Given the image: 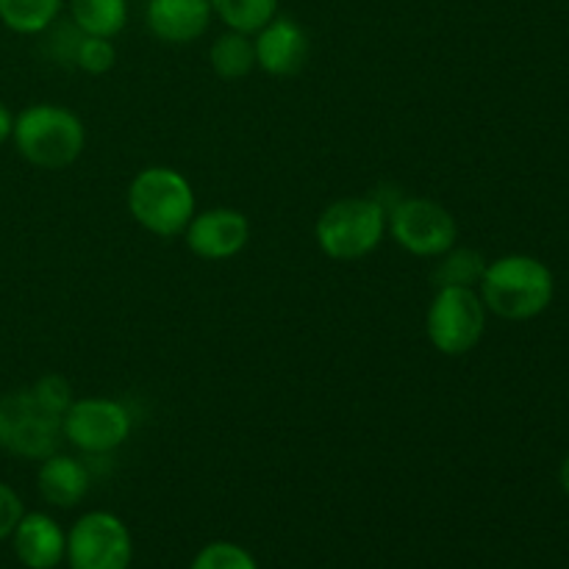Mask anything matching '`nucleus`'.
<instances>
[{
  "mask_svg": "<svg viewBox=\"0 0 569 569\" xmlns=\"http://www.w3.org/2000/svg\"><path fill=\"white\" fill-rule=\"evenodd\" d=\"M481 300L503 320H531L553 300V272L533 256H503L487 264Z\"/></svg>",
  "mask_w": 569,
  "mask_h": 569,
  "instance_id": "1",
  "label": "nucleus"
},
{
  "mask_svg": "<svg viewBox=\"0 0 569 569\" xmlns=\"http://www.w3.org/2000/svg\"><path fill=\"white\" fill-rule=\"evenodd\" d=\"M11 137L22 159L42 170L70 167L87 144L83 122L72 111L50 103L28 106L26 111H20Z\"/></svg>",
  "mask_w": 569,
  "mask_h": 569,
  "instance_id": "2",
  "label": "nucleus"
},
{
  "mask_svg": "<svg viewBox=\"0 0 569 569\" xmlns=\"http://www.w3.org/2000/svg\"><path fill=\"white\" fill-rule=\"evenodd\" d=\"M128 209L144 231L176 237L194 217V192L181 172L170 167H148L128 189Z\"/></svg>",
  "mask_w": 569,
  "mask_h": 569,
  "instance_id": "3",
  "label": "nucleus"
},
{
  "mask_svg": "<svg viewBox=\"0 0 569 569\" xmlns=\"http://www.w3.org/2000/svg\"><path fill=\"white\" fill-rule=\"evenodd\" d=\"M387 209L378 198H345L317 220V244L333 261H356L381 244Z\"/></svg>",
  "mask_w": 569,
  "mask_h": 569,
  "instance_id": "4",
  "label": "nucleus"
},
{
  "mask_svg": "<svg viewBox=\"0 0 569 569\" xmlns=\"http://www.w3.org/2000/svg\"><path fill=\"white\" fill-rule=\"evenodd\" d=\"M61 420L31 389L0 398V448L22 459H48L61 442Z\"/></svg>",
  "mask_w": 569,
  "mask_h": 569,
  "instance_id": "5",
  "label": "nucleus"
},
{
  "mask_svg": "<svg viewBox=\"0 0 569 569\" xmlns=\"http://www.w3.org/2000/svg\"><path fill=\"white\" fill-rule=\"evenodd\" d=\"M487 306L476 289L439 287L428 309V339L445 356H465L481 342Z\"/></svg>",
  "mask_w": 569,
  "mask_h": 569,
  "instance_id": "6",
  "label": "nucleus"
},
{
  "mask_svg": "<svg viewBox=\"0 0 569 569\" xmlns=\"http://www.w3.org/2000/svg\"><path fill=\"white\" fill-rule=\"evenodd\" d=\"M67 565L70 569H128L133 542L126 522L109 511H89L67 533Z\"/></svg>",
  "mask_w": 569,
  "mask_h": 569,
  "instance_id": "7",
  "label": "nucleus"
},
{
  "mask_svg": "<svg viewBox=\"0 0 569 569\" xmlns=\"http://www.w3.org/2000/svg\"><path fill=\"white\" fill-rule=\"evenodd\" d=\"M387 220L395 242L409 250L411 256H422V259L448 253L459 237L453 214L437 200L428 198L398 200L387 211Z\"/></svg>",
  "mask_w": 569,
  "mask_h": 569,
  "instance_id": "8",
  "label": "nucleus"
},
{
  "mask_svg": "<svg viewBox=\"0 0 569 569\" xmlns=\"http://www.w3.org/2000/svg\"><path fill=\"white\" fill-rule=\"evenodd\" d=\"M61 431L83 453H109L128 439L131 417H128L126 406L117 403V400H72L64 420H61Z\"/></svg>",
  "mask_w": 569,
  "mask_h": 569,
  "instance_id": "9",
  "label": "nucleus"
},
{
  "mask_svg": "<svg viewBox=\"0 0 569 569\" xmlns=\"http://www.w3.org/2000/svg\"><path fill=\"white\" fill-rule=\"evenodd\" d=\"M187 244L206 261H222L237 256L248 244L250 226L242 211L209 209L194 214L187 226Z\"/></svg>",
  "mask_w": 569,
  "mask_h": 569,
  "instance_id": "10",
  "label": "nucleus"
},
{
  "mask_svg": "<svg viewBox=\"0 0 569 569\" xmlns=\"http://www.w3.org/2000/svg\"><path fill=\"white\" fill-rule=\"evenodd\" d=\"M256 64L276 78L298 76L309 61V37L292 17H272L253 39Z\"/></svg>",
  "mask_w": 569,
  "mask_h": 569,
  "instance_id": "11",
  "label": "nucleus"
},
{
  "mask_svg": "<svg viewBox=\"0 0 569 569\" xmlns=\"http://www.w3.org/2000/svg\"><path fill=\"white\" fill-rule=\"evenodd\" d=\"M209 0H148V28L170 44H189L211 26Z\"/></svg>",
  "mask_w": 569,
  "mask_h": 569,
  "instance_id": "12",
  "label": "nucleus"
},
{
  "mask_svg": "<svg viewBox=\"0 0 569 569\" xmlns=\"http://www.w3.org/2000/svg\"><path fill=\"white\" fill-rule=\"evenodd\" d=\"M11 542H14L17 559L28 569H53L64 559L67 533L53 517L33 511V515H22L11 533Z\"/></svg>",
  "mask_w": 569,
  "mask_h": 569,
  "instance_id": "13",
  "label": "nucleus"
},
{
  "mask_svg": "<svg viewBox=\"0 0 569 569\" xmlns=\"http://www.w3.org/2000/svg\"><path fill=\"white\" fill-rule=\"evenodd\" d=\"M37 487L48 503L59 506V509H72L83 500L89 489V472L81 461L70 459V456H48L39 467Z\"/></svg>",
  "mask_w": 569,
  "mask_h": 569,
  "instance_id": "14",
  "label": "nucleus"
},
{
  "mask_svg": "<svg viewBox=\"0 0 569 569\" xmlns=\"http://www.w3.org/2000/svg\"><path fill=\"white\" fill-rule=\"evenodd\" d=\"M70 11L83 37L111 39L128 22V0H70Z\"/></svg>",
  "mask_w": 569,
  "mask_h": 569,
  "instance_id": "15",
  "label": "nucleus"
},
{
  "mask_svg": "<svg viewBox=\"0 0 569 569\" xmlns=\"http://www.w3.org/2000/svg\"><path fill=\"white\" fill-rule=\"evenodd\" d=\"M211 67L220 78L226 81H237L244 78L256 67V48L250 33L228 31L222 37H217V42L211 44Z\"/></svg>",
  "mask_w": 569,
  "mask_h": 569,
  "instance_id": "16",
  "label": "nucleus"
},
{
  "mask_svg": "<svg viewBox=\"0 0 569 569\" xmlns=\"http://www.w3.org/2000/svg\"><path fill=\"white\" fill-rule=\"evenodd\" d=\"M64 0H0V20L14 33H42L59 17Z\"/></svg>",
  "mask_w": 569,
  "mask_h": 569,
  "instance_id": "17",
  "label": "nucleus"
},
{
  "mask_svg": "<svg viewBox=\"0 0 569 569\" xmlns=\"http://www.w3.org/2000/svg\"><path fill=\"white\" fill-rule=\"evenodd\" d=\"M211 11L231 31L256 33L278 14V0H209Z\"/></svg>",
  "mask_w": 569,
  "mask_h": 569,
  "instance_id": "18",
  "label": "nucleus"
},
{
  "mask_svg": "<svg viewBox=\"0 0 569 569\" xmlns=\"http://www.w3.org/2000/svg\"><path fill=\"white\" fill-rule=\"evenodd\" d=\"M442 264L437 270V281L439 287H467L472 289L476 283H481L483 272H487V259H483L478 250L461 248L453 250L450 248L448 253H442Z\"/></svg>",
  "mask_w": 569,
  "mask_h": 569,
  "instance_id": "19",
  "label": "nucleus"
},
{
  "mask_svg": "<svg viewBox=\"0 0 569 569\" xmlns=\"http://www.w3.org/2000/svg\"><path fill=\"white\" fill-rule=\"evenodd\" d=\"M189 569H259L253 556L233 542H211L194 556Z\"/></svg>",
  "mask_w": 569,
  "mask_h": 569,
  "instance_id": "20",
  "label": "nucleus"
},
{
  "mask_svg": "<svg viewBox=\"0 0 569 569\" xmlns=\"http://www.w3.org/2000/svg\"><path fill=\"white\" fill-rule=\"evenodd\" d=\"M117 50L111 44V39L103 37H81L76 50V64L81 67L83 72H92V76H103L114 67Z\"/></svg>",
  "mask_w": 569,
  "mask_h": 569,
  "instance_id": "21",
  "label": "nucleus"
},
{
  "mask_svg": "<svg viewBox=\"0 0 569 569\" xmlns=\"http://www.w3.org/2000/svg\"><path fill=\"white\" fill-rule=\"evenodd\" d=\"M31 392L37 395L39 403L48 406V409L59 417H64L67 409L72 406V389L61 376L39 378V381L31 387Z\"/></svg>",
  "mask_w": 569,
  "mask_h": 569,
  "instance_id": "22",
  "label": "nucleus"
},
{
  "mask_svg": "<svg viewBox=\"0 0 569 569\" xmlns=\"http://www.w3.org/2000/svg\"><path fill=\"white\" fill-rule=\"evenodd\" d=\"M22 515H26V511H22V500L17 498L14 489L0 483V542L14 533L17 522L22 520Z\"/></svg>",
  "mask_w": 569,
  "mask_h": 569,
  "instance_id": "23",
  "label": "nucleus"
},
{
  "mask_svg": "<svg viewBox=\"0 0 569 569\" xmlns=\"http://www.w3.org/2000/svg\"><path fill=\"white\" fill-rule=\"evenodd\" d=\"M11 131H14V117H11V111L0 103V144L11 137Z\"/></svg>",
  "mask_w": 569,
  "mask_h": 569,
  "instance_id": "24",
  "label": "nucleus"
},
{
  "mask_svg": "<svg viewBox=\"0 0 569 569\" xmlns=\"http://www.w3.org/2000/svg\"><path fill=\"white\" fill-rule=\"evenodd\" d=\"M561 489L569 495V456H567L565 465H561Z\"/></svg>",
  "mask_w": 569,
  "mask_h": 569,
  "instance_id": "25",
  "label": "nucleus"
}]
</instances>
